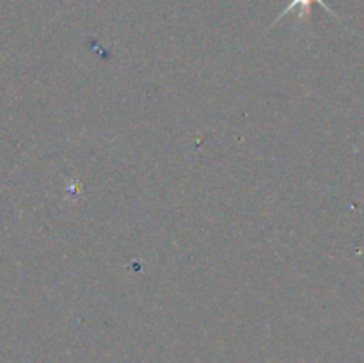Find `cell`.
<instances>
[{"mask_svg":"<svg viewBox=\"0 0 364 363\" xmlns=\"http://www.w3.org/2000/svg\"><path fill=\"white\" fill-rule=\"evenodd\" d=\"M311 4H318V6H322L327 13H331L333 16H336V14H334V11L331 9V6L326 2V0H291V2L287 6V9L279 14V18H277L276 21H279L281 18L287 16V14L291 13L294 9H299V18H301V20H306V16H308L309 11H311Z\"/></svg>","mask_w":364,"mask_h":363,"instance_id":"6da1fadb","label":"cell"}]
</instances>
